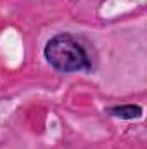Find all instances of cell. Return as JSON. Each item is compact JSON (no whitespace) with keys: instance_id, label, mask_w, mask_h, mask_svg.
Returning a JSON list of instances; mask_svg holds the SVG:
<instances>
[{"instance_id":"obj_1","label":"cell","mask_w":147,"mask_h":149,"mask_svg":"<svg viewBox=\"0 0 147 149\" xmlns=\"http://www.w3.org/2000/svg\"><path fill=\"white\" fill-rule=\"evenodd\" d=\"M45 59L61 73H74L90 68V59L80 42L69 33H59L45 45Z\"/></svg>"},{"instance_id":"obj_2","label":"cell","mask_w":147,"mask_h":149,"mask_svg":"<svg viewBox=\"0 0 147 149\" xmlns=\"http://www.w3.org/2000/svg\"><path fill=\"white\" fill-rule=\"evenodd\" d=\"M109 113L112 116H116V118H121V120H135V118L142 116V108L135 106V104H126V106L111 108Z\"/></svg>"}]
</instances>
